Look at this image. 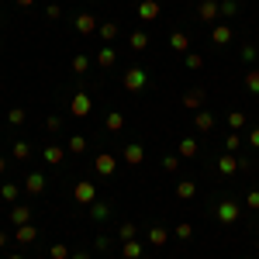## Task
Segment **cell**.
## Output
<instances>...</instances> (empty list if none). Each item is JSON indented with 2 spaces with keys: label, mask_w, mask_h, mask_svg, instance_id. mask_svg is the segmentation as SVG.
Wrapping results in <instances>:
<instances>
[{
  "label": "cell",
  "mask_w": 259,
  "mask_h": 259,
  "mask_svg": "<svg viewBox=\"0 0 259 259\" xmlns=\"http://www.w3.org/2000/svg\"><path fill=\"white\" fill-rule=\"evenodd\" d=\"M118 235H121V242L135 239V225H132V221H124V225H121V228H118Z\"/></svg>",
  "instance_id": "36"
},
{
  "label": "cell",
  "mask_w": 259,
  "mask_h": 259,
  "mask_svg": "<svg viewBox=\"0 0 259 259\" xmlns=\"http://www.w3.org/2000/svg\"><path fill=\"white\" fill-rule=\"evenodd\" d=\"M245 90L249 94H259V69H249L245 73Z\"/></svg>",
  "instance_id": "30"
},
{
  "label": "cell",
  "mask_w": 259,
  "mask_h": 259,
  "mask_svg": "<svg viewBox=\"0 0 259 259\" xmlns=\"http://www.w3.org/2000/svg\"><path fill=\"white\" fill-rule=\"evenodd\" d=\"M121 159L128 162V166H139L145 159V149H142L139 142H132V145H124V152H121Z\"/></svg>",
  "instance_id": "9"
},
{
  "label": "cell",
  "mask_w": 259,
  "mask_h": 259,
  "mask_svg": "<svg viewBox=\"0 0 259 259\" xmlns=\"http://www.w3.org/2000/svg\"><path fill=\"white\" fill-rule=\"evenodd\" d=\"M187 69H204V56L190 52V56H187Z\"/></svg>",
  "instance_id": "38"
},
{
  "label": "cell",
  "mask_w": 259,
  "mask_h": 259,
  "mask_svg": "<svg viewBox=\"0 0 259 259\" xmlns=\"http://www.w3.org/2000/svg\"><path fill=\"white\" fill-rule=\"evenodd\" d=\"M214 214H218L221 225H235L239 214H242V207L235 204V200H218V204H214Z\"/></svg>",
  "instance_id": "2"
},
{
  "label": "cell",
  "mask_w": 259,
  "mask_h": 259,
  "mask_svg": "<svg viewBox=\"0 0 259 259\" xmlns=\"http://www.w3.org/2000/svg\"><path fill=\"white\" fill-rule=\"evenodd\" d=\"M45 14H49V18H59V14H62L59 4H49V7H45Z\"/></svg>",
  "instance_id": "45"
},
{
  "label": "cell",
  "mask_w": 259,
  "mask_h": 259,
  "mask_svg": "<svg viewBox=\"0 0 259 259\" xmlns=\"http://www.w3.org/2000/svg\"><path fill=\"white\" fill-rule=\"evenodd\" d=\"M107 245H111V239H104V235L94 239V249H97V252H107Z\"/></svg>",
  "instance_id": "44"
},
{
  "label": "cell",
  "mask_w": 259,
  "mask_h": 259,
  "mask_svg": "<svg viewBox=\"0 0 259 259\" xmlns=\"http://www.w3.org/2000/svg\"><path fill=\"white\" fill-rule=\"evenodd\" d=\"M211 41H214V45H228V41H232V24H228V21H218V24L211 28Z\"/></svg>",
  "instance_id": "8"
},
{
  "label": "cell",
  "mask_w": 259,
  "mask_h": 259,
  "mask_svg": "<svg viewBox=\"0 0 259 259\" xmlns=\"http://www.w3.org/2000/svg\"><path fill=\"white\" fill-rule=\"evenodd\" d=\"M4 169H7V156H0V177H4Z\"/></svg>",
  "instance_id": "47"
},
{
  "label": "cell",
  "mask_w": 259,
  "mask_h": 259,
  "mask_svg": "<svg viewBox=\"0 0 259 259\" xmlns=\"http://www.w3.org/2000/svg\"><path fill=\"white\" fill-rule=\"evenodd\" d=\"M118 31H121V24H118V21H104V24H100V28H97V35H100V38H104V41L118 38Z\"/></svg>",
  "instance_id": "20"
},
{
  "label": "cell",
  "mask_w": 259,
  "mask_h": 259,
  "mask_svg": "<svg viewBox=\"0 0 259 259\" xmlns=\"http://www.w3.org/2000/svg\"><path fill=\"white\" fill-rule=\"evenodd\" d=\"M194 194H197V183H194V180H180L177 183V197L180 200H190Z\"/></svg>",
  "instance_id": "21"
},
{
  "label": "cell",
  "mask_w": 259,
  "mask_h": 259,
  "mask_svg": "<svg viewBox=\"0 0 259 259\" xmlns=\"http://www.w3.org/2000/svg\"><path fill=\"white\" fill-rule=\"evenodd\" d=\"M166 239H169V232L162 225H152L149 228V245H166Z\"/></svg>",
  "instance_id": "23"
},
{
  "label": "cell",
  "mask_w": 259,
  "mask_h": 259,
  "mask_svg": "<svg viewBox=\"0 0 259 259\" xmlns=\"http://www.w3.org/2000/svg\"><path fill=\"white\" fill-rule=\"evenodd\" d=\"M97 259H100V256H97Z\"/></svg>",
  "instance_id": "53"
},
{
  "label": "cell",
  "mask_w": 259,
  "mask_h": 259,
  "mask_svg": "<svg viewBox=\"0 0 259 259\" xmlns=\"http://www.w3.org/2000/svg\"><path fill=\"white\" fill-rule=\"evenodd\" d=\"M228 128H232V132L245 128V114H242V111H232V114H228Z\"/></svg>",
  "instance_id": "32"
},
{
  "label": "cell",
  "mask_w": 259,
  "mask_h": 259,
  "mask_svg": "<svg viewBox=\"0 0 259 259\" xmlns=\"http://www.w3.org/2000/svg\"><path fill=\"white\" fill-rule=\"evenodd\" d=\"M218 11H221V18H232V14L239 11V4H235V0H221V4H218Z\"/></svg>",
  "instance_id": "35"
},
{
  "label": "cell",
  "mask_w": 259,
  "mask_h": 259,
  "mask_svg": "<svg viewBox=\"0 0 259 259\" xmlns=\"http://www.w3.org/2000/svg\"><path fill=\"white\" fill-rule=\"evenodd\" d=\"M66 149H69V152H73V156H80V152H87V139H83V135H73V139H69V145H66Z\"/></svg>",
  "instance_id": "29"
},
{
  "label": "cell",
  "mask_w": 259,
  "mask_h": 259,
  "mask_svg": "<svg viewBox=\"0 0 259 259\" xmlns=\"http://www.w3.org/2000/svg\"><path fill=\"white\" fill-rule=\"evenodd\" d=\"M31 4H35V0H18V7H31Z\"/></svg>",
  "instance_id": "48"
},
{
  "label": "cell",
  "mask_w": 259,
  "mask_h": 259,
  "mask_svg": "<svg viewBox=\"0 0 259 259\" xmlns=\"http://www.w3.org/2000/svg\"><path fill=\"white\" fill-rule=\"evenodd\" d=\"M24 190L38 197L41 190H45V177H41V173H28V180H24Z\"/></svg>",
  "instance_id": "17"
},
{
  "label": "cell",
  "mask_w": 259,
  "mask_h": 259,
  "mask_svg": "<svg viewBox=\"0 0 259 259\" xmlns=\"http://www.w3.org/2000/svg\"><path fill=\"white\" fill-rule=\"evenodd\" d=\"M128 45H132L135 52H145V49H149V35H145V31H132V38H128Z\"/></svg>",
  "instance_id": "25"
},
{
  "label": "cell",
  "mask_w": 259,
  "mask_h": 259,
  "mask_svg": "<svg viewBox=\"0 0 259 259\" xmlns=\"http://www.w3.org/2000/svg\"><path fill=\"white\" fill-rule=\"evenodd\" d=\"M69 259H90V256H87V252H76V256H69Z\"/></svg>",
  "instance_id": "50"
},
{
  "label": "cell",
  "mask_w": 259,
  "mask_h": 259,
  "mask_svg": "<svg viewBox=\"0 0 259 259\" xmlns=\"http://www.w3.org/2000/svg\"><path fill=\"white\" fill-rule=\"evenodd\" d=\"M41 159L49 162V166H59V162L66 159V149H62V145H45V149H41Z\"/></svg>",
  "instance_id": "12"
},
{
  "label": "cell",
  "mask_w": 259,
  "mask_h": 259,
  "mask_svg": "<svg viewBox=\"0 0 259 259\" xmlns=\"http://www.w3.org/2000/svg\"><path fill=\"white\" fill-rule=\"evenodd\" d=\"M104 124H107V132H121V128H124V114H121V111H111V114L104 118Z\"/></svg>",
  "instance_id": "27"
},
{
  "label": "cell",
  "mask_w": 259,
  "mask_h": 259,
  "mask_svg": "<svg viewBox=\"0 0 259 259\" xmlns=\"http://www.w3.org/2000/svg\"><path fill=\"white\" fill-rule=\"evenodd\" d=\"M197 152H200L197 139H190V135H187V139H180V145H177V156H180V159H194Z\"/></svg>",
  "instance_id": "10"
},
{
  "label": "cell",
  "mask_w": 259,
  "mask_h": 259,
  "mask_svg": "<svg viewBox=\"0 0 259 259\" xmlns=\"http://www.w3.org/2000/svg\"><path fill=\"white\" fill-rule=\"evenodd\" d=\"M197 14H200V21H207V24H218V21H221V11H218V0H200Z\"/></svg>",
  "instance_id": "5"
},
{
  "label": "cell",
  "mask_w": 259,
  "mask_h": 259,
  "mask_svg": "<svg viewBox=\"0 0 259 259\" xmlns=\"http://www.w3.org/2000/svg\"><path fill=\"white\" fill-rule=\"evenodd\" d=\"M249 145H252V149H259V128H252V132H249Z\"/></svg>",
  "instance_id": "46"
},
{
  "label": "cell",
  "mask_w": 259,
  "mask_h": 259,
  "mask_svg": "<svg viewBox=\"0 0 259 259\" xmlns=\"http://www.w3.org/2000/svg\"><path fill=\"white\" fill-rule=\"evenodd\" d=\"M114 62H118V52H114L111 45H107V49H100V52H97V66H104V69H111Z\"/></svg>",
  "instance_id": "22"
},
{
  "label": "cell",
  "mask_w": 259,
  "mask_h": 259,
  "mask_svg": "<svg viewBox=\"0 0 259 259\" xmlns=\"http://www.w3.org/2000/svg\"><path fill=\"white\" fill-rule=\"evenodd\" d=\"M121 87H124L128 94H139V90H145V87H149V73H145L142 66H132V69L121 76Z\"/></svg>",
  "instance_id": "1"
},
{
  "label": "cell",
  "mask_w": 259,
  "mask_h": 259,
  "mask_svg": "<svg viewBox=\"0 0 259 259\" xmlns=\"http://www.w3.org/2000/svg\"><path fill=\"white\" fill-rule=\"evenodd\" d=\"M49 256H52V259H69V249H66V245H62V242H56V245H52V252H49Z\"/></svg>",
  "instance_id": "39"
},
{
  "label": "cell",
  "mask_w": 259,
  "mask_h": 259,
  "mask_svg": "<svg viewBox=\"0 0 259 259\" xmlns=\"http://www.w3.org/2000/svg\"><path fill=\"white\" fill-rule=\"evenodd\" d=\"M183 107H187V111H200V107H204V90H200V87H194V90L183 97Z\"/></svg>",
  "instance_id": "15"
},
{
  "label": "cell",
  "mask_w": 259,
  "mask_h": 259,
  "mask_svg": "<svg viewBox=\"0 0 259 259\" xmlns=\"http://www.w3.org/2000/svg\"><path fill=\"white\" fill-rule=\"evenodd\" d=\"M35 239H38V225H31V221L21 225L18 232H14V242H18V245H31Z\"/></svg>",
  "instance_id": "6"
},
{
  "label": "cell",
  "mask_w": 259,
  "mask_h": 259,
  "mask_svg": "<svg viewBox=\"0 0 259 259\" xmlns=\"http://www.w3.org/2000/svg\"><path fill=\"white\" fill-rule=\"evenodd\" d=\"M245 207L259 211V190H249V197H245Z\"/></svg>",
  "instance_id": "43"
},
{
  "label": "cell",
  "mask_w": 259,
  "mask_h": 259,
  "mask_svg": "<svg viewBox=\"0 0 259 259\" xmlns=\"http://www.w3.org/2000/svg\"><path fill=\"white\" fill-rule=\"evenodd\" d=\"M169 45H173L177 52H187V49H190V38H187V31H173V35H169Z\"/></svg>",
  "instance_id": "26"
},
{
  "label": "cell",
  "mask_w": 259,
  "mask_h": 259,
  "mask_svg": "<svg viewBox=\"0 0 259 259\" xmlns=\"http://www.w3.org/2000/svg\"><path fill=\"white\" fill-rule=\"evenodd\" d=\"M97 28H100V21L94 18V14H80V18H76V31H80V35H94Z\"/></svg>",
  "instance_id": "14"
},
{
  "label": "cell",
  "mask_w": 259,
  "mask_h": 259,
  "mask_svg": "<svg viewBox=\"0 0 259 259\" xmlns=\"http://www.w3.org/2000/svg\"><path fill=\"white\" fill-rule=\"evenodd\" d=\"M239 169H242V162L235 159L232 152H225V156L218 159V173H221V177H232V173H239Z\"/></svg>",
  "instance_id": "11"
},
{
  "label": "cell",
  "mask_w": 259,
  "mask_h": 259,
  "mask_svg": "<svg viewBox=\"0 0 259 259\" xmlns=\"http://www.w3.org/2000/svg\"><path fill=\"white\" fill-rule=\"evenodd\" d=\"M139 18L142 21H156L159 18V4H156V0H142L139 4Z\"/></svg>",
  "instance_id": "16"
},
{
  "label": "cell",
  "mask_w": 259,
  "mask_h": 259,
  "mask_svg": "<svg viewBox=\"0 0 259 259\" xmlns=\"http://www.w3.org/2000/svg\"><path fill=\"white\" fill-rule=\"evenodd\" d=\"M28 221H31V207L14 204V207H11V225H14V228H21V225H28Z\"/></svg>",
  "instance_id": "13"
},
{
  "label": "cell",
  "mask_w": 259,
  "mask_h": 259,
  "mask_svg": "<svg viewBox=\"0 0 259 259\" xmlns=\"http://www.w3.org/2000/svg\"><path fill=\"white\" fill-rule=\"evenodd\" d=\"M194 128H197V132H211V128H214V114L197 111V114H194Z\"/></svg>",
  "instance_id": "18"
},
{
  "label": "cell",
  "mask_w": 259,
  "mask_h": 259,
  "mask_svg": "<svg viewBox=\"0 0 259 259\" xmlns=\"http://www.w3.org/2000/svg\"><path fill=\"white\" fill-rule=\"evenodd\" d=\"M121 256L124 259H142V242H135V239L121 242Z\"/></svg>",
  "instance_id": "19"
},
{
  "label": "cell",
  "mask_w": 259,
  "mask_h": 259,
  "mask_svg": "<svg viewBox=\"0 0 259 259\" xmlns=\"http://www.w3.org/2000/svg\"><path fill=\"white\" fill-rule=\"evenodd\" d=\"M190 235H194V228H190L187 221H180L177 225V239H190Z\"/></svg>",
  "instance_id": "41"
},
{
  "label": "cell",
  "mask_w": 259,
  "mask_h": 259,
  "mask_svg": "<svg viewBox=\"0 0 259 259\" xmlns=\"http://www.w3.org/2000/svg\"><path fill=\"white\" fill-rule=\"evenodd\" d=\"M7 259H24V256H7Z\"/></svg>",
  "instance_id": "51"
},
{
  "label": "cell",
  "mask_w": 259,
  "mask_h": 259,
  "mask_svg": "<svg viewBox=\"0 0 259 259\" xmlns=\"http://www.w3.org/2000/svg\"><path fill=\"white\" fill-rule=\"evenodd\" d=\"M18 194H21V187H14V183H4V187H0V200H7V204H14Z\"/></svg>",
  "instance_id": "28"
},
{
  "label": "cell",
  "mask_w": 259,
  "mask_h": 259,
  "mask_svg": "<svg viewBox=\"0 0 259 259\" xmlns=\"http://www.w3.org/2000/svg\"><path fill=\"white\" fill-rule=\"evenodd\" d=\"M90 111H94V100H90V94L80 90V94L73 97V104H69V114H73V118H87Z\"/></svg>",
  "instance_id": "4"
},
{
  "label": "cell",
  "mask_w": 259,
  "mask_h": 259,
  "mask_svg": "<svg viewBox=\"0 0 259 259\" xmlns=\"http://www.w3.org/2000/svg\"><path fill=\"white\" fill-rule=\"evenodd\" d=\"M107 214H111V207H107L104 200H94V204H90V218L94 221H107Z\"/></svg>",
  "instance_id": "24"
},
{
  "label": "cell",
  "mask_w": 259,
  "mask_h": 259,
  "mask_svg": "<svg viewBox=\"0 0 259 259\" xmlns=\"http://www.w3.org/2000/svg\"><path fill=\"white\" fill-rule=\"evenodd\" d=\"M73 200H76V204H94V200H97V187H94L90 180H80V183L73 187Z\"/></svg>",
  "instance_id": "3"
},
{
  "label": "cell",
  "mask_w": 259,
  "mask_h": 259,
  "mask_svg": "<svg viewBox=\"0 0 259 259\" xmlns=\"http://www.w3.org/2000/svg\"><path fill=\"white\" fill-rule=\"evenodd\" d=\"M0 24H4V18H0Z\"/></svg>",
  "instance_id": "52"
},
{
  "label": "cell",
  "mask_w": 259,
  "mask_h": 259,
  "mask_svg": "<svg viewBox=\"0 0 259 259\" xmlns=\"http://www.w3.org/2000/svg\"><path fill=\"white\" fill-rule=\"evenodd\" d=\"M11 152H14V159H28V156H31V145H28V142H14Z\"/></svg>",
  "instance_id": "34"
},
{
  "label": "cell",
  "mask_w": 259,
  "mask_h": 259,
  "mask_svg": "<svg viewBox=\"0 0 259 259\" xmlns=\"http://www.w3.org/2000/svg\"><path fill=\"white\" fill-rule=\"evenodd\" d=\"M4 245H7V232H0V249H4Z\"/></svg>",
  "instance_id": "49"
},
{
  "label": "cell",
  "mask_w": 259,
  "mask_h": 259,
  "mask_svg": "<svg viewBox=\"0 0 259 259\" xmlns=\"http://www.w3.org/2000/svg\"><path fill=\"white\" fill-rule=\"evenodd\" d=\"M242 145V139L239 135H235V132H232V135H228V139H225V149H228V152H235V149H239Z\"/></svg>",
  "instance_id": "42"
},
{
  "label": "cell",
  "mask_w": 259,
  "mask_h": 259,
  "mask_svg": "<svg viewBox=\"0 0 259 259\" xmlns=\"http://www.w3.org/2000/svg\"><path fill=\"white\" fill-rule=\"evenodd\" d=\"M24 118H28V114H24V107H11V111H7V121H11L14 128H18V124H24Z\"/></svg>",
  "instance_id": "31"
},
{
  "label": "cell",
  "mask_w": 259,
  "mask_h": 259,
  "mask_svg": "<svg viewBox=\"0 0 259 259\" xmlns=\"http://www.w3.org/2000/svg\"><path fill=\"white\" fill-rule=\"evenodd\" d=\"M177 166H180V156H162V169L166 173H177Z\"/></svg>",
  "instance_id": "37"
},
{
  "label": "cell",
  "mask_w": 259,
  "mask_h": 259,
  "mask_svg": "<svg viewBox=\"0 0 259 259\" xmlns=\"http://www.w3.org/2000/svg\"><path fill=\"white\" fill-rule=\"evenodd\" d=\"M256 56H259V49H256V45H242V59H245V62H252Z\"/></svg>",
  "instance_id": "40"
},
{
  "label": "cell",
  "mask_w": 259,
  "mask_h": 259,
  "mask_svg": "<svg viewBox=\"0 0 259 259\" xmlns=\"http://www.w3.org/2000/svg\"><path fill=\"white\" fill-rule=\"evenodd\" d=\"M94 169H97L100 177H111V173L118 169V159H114V156H107V152H100L97 159H94Z\"/></svg>",
  "instance_id": "7"
},
{
  "label": "cell",
  "mask_w": 259,
  "mask_h": 259,
  "mask_svg": "<svg viewBox=\"0 0 259 259\" xmlns=\"http://www.w3.org/2000/svg\"><path fill=\"white\" fill-rule=\"evenodd\" d=\"M87 69H90V56H76V59H73V73H76V76H83Z\"/></svg>",
  "instance_id": "33"
}]
</instances>
